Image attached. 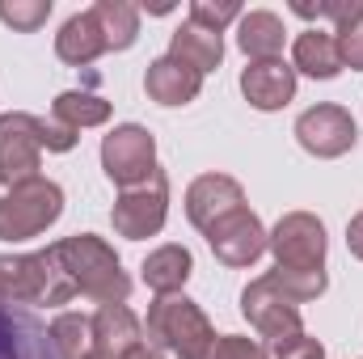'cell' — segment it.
Masks as SVG:
<instances>
[{"label":"cell","instance_id":"obj_1","mask_svg":"<svg viewBox=\"0 0 363 359\" xmlns=\"http://www.w3.org/2000/svg\"><path fill=\"white\" fill-rule=\"evenodd\" d=\"M55 258L64 263L68 279L77 283L81 296H89L97 304H127L131 296V279L118 263L114 245L97 233H77V237H64L51 245Z\"/></svg>","mask_w":363,"mask_h":359},{"label":"cell","instance_id":"obj_2","mask_svg":"<svg viewBox=\"0 0 363 359\" xmlns=\"http://www.w3.org/2000/svg\"><path fill=\"white\" fill-rule=\"evenodd\" d=\"M72 296L77 283L51 245L38 254H0V304H68Z\"/></svg>","mask_w":363,"mask_h":359},{"label":"cell","instance_id":"obj_3","mask_svg":"<svg viewBox=\"0 0 363 359\" xmlns=\"http://www.w3.org/2000/svg\"><path fill=\"white\" fill-rule=\"evenodd\" d=\"M144 338L152 351H174L178 359H207L216 343V326L190 296H157L148 304Z\"/></svg>","mask_w":363,"mask_h":359},{"label":"cell","instance_id":"obj_4","mask_svg":"<svg viewBox=\"0 0 363 359\" xmlns=\"http://www.w3.org/2000/svg\"><path fill=\"white\" fill-rule=\"evenodd\" d=\"M64 216V190L51 178H30L4 190L0 199V241H30Z\"/></svg>","mask_w":363,"mask_h":359},{"label":"cell","instance_id":"obj_5","mask_svg":"<svg viewBox=\"0 0 363 359\" xmlns=\"http://www.w3.org/2000/svg\"><path fill=\"white\" fill-rule=\"evenodd\" d=\"M165 216H169V178H165V170L148 174L135 186H123L114 207H110V224L127 241L157 237L165 228Z\"/></svg>","mask_w":363,"mask_h":359},{"label":"cell","instance_id":"obj_6","mask_svg":"<svg viewBox=\"0 0 363 359\" xmlns=\"http://www.w3.org/2000/svg\"><path fill=\"white\" fill-rule=\"evenodd\" d=\"M267 250L274 254V267L283 270H325L330 237H325V224L313 211H287L271 228Z\"/></svg>","mask_w":363,"mask_h":359},{"label":"cell","instance_id":"obj_7","mask_svg":"<svg viewBox=\"0 0 363 359\" xmlns=\"http://www.w3.org/2000/svg\"><path fill=\"white\" fill-rule=\"evenodd\" d=\"M43 165V118L26 110L0 114V182L4 190L17 182L38 178Z\"/></svg>","mask_w":363,"mask_h":359},{"label":"cell","instance_id":"obj_8","mask_svg":"<svg viewBox=\"0 0 363 359\" xmlns=\"http://www.w3.org/2000/svg\"><path fill=\"white\" fill-rule=\"evenodd\" d=\"M101 170L106 178L123 186H135L148 174H157V136L140 123H123L101 140Z\"/></svg>","mask_w":363,"mask_h":359},{"label":"cell","instance_id":"obj_9","mask_svg":"<svg viewBox=\"0 0 363 359\" xmlns=\"http://www.w3.org/2000/svg\"><path fill=\"white\" fill-rule=\"evenodd\" d=\"M296 140L308 157H321V161H334V157H347L359 140L355 131V118L347 106L338 101H317L308 106L300 118H296Z\"/></svg>","mask_w":363,"mask_h":359},{"label":"cell","instance_id":"obj_10","mask_svg":"<svg viewBox=\"0 0 363 359\" xmlns=\"http://www.w3.org/2000/svg\"><path fill=\"white\" fill-rule=\"evenodd\" d=\"M241 317H245L262 338H271V343H283V338L304 334L300 304L274 287L271 275H258L254 283H245V292H241Z\"/></svg>","mask_w":363,"mask_h":359},{"label":"cell","instance_id":"obj_11","mask_svg":"<svg viewBox=\"0 0 363 359\" xmlns=\"http://www.w3.org/2000/svg\"><path fill=\"white\" fill-rule=\"evenodd\" d=\"M203 237H207L211 254H216L224 267H254V263L267 254V245H271V233L262 228V220H258L250 207L224 216V220H220L216 228H207Z\"/></svg>","mask_w":363,"mask_h":359},{"label":"cell","instance_id":"obj_12","mask_svg":"<svg viewBox=\"0 0 363 359\" xmlns=\"http://www.w3.org/2000/svg\"><path fill=\"white\" fill-rule=\"evenodd\" d=\"M241 207H245V190H241V182L228 178V174H199L186 186V220L199 233L216 228L224 216H233Z\"/></svg>","mask_w":363,"mask_h":359},{"label":"cell","instance_id":"obj_13","mask_svg":"<svg viewBox=\"0 0 363 359\" xmlns=\"http://www.w3.org/2000/svg\"><path fill=\"white\" fill-rule=\"evenodd\" d=\"M0 359H60L51 347L47 321L30 309L0 304Z\"/></svg>","mask_w":363,"mask_h":359},{"label":"cell","instance_id":"obj_14","mask_svg":"<svg viewBox=\"0 0 363 359\" xmlns=\"http://www.w3.org/2000/svg\"><path fill=\"white\" fill-rule=\"evenodd\" d=\"M93 326V351L110 359H127L131 351L144 347V321L127 304H101L89 317Z\"/></svg>","mask_w":363,"mask_h":359},{"label":"cell","instance_id":"obj_15","mask_svg":"<svg viewBox=\"0 0 363 359\" xmlns=\"http://www.w3.org/2000/svg\"><path fill=\"white\" fill-rule=\"evenodd\" d=\"M241 93L254 110H283L296 97V68L283 60H254L241 72Z\"/></svg>","mask_w":363,"mask_h":359},{"label":"cell","instance_id":"obj_16","mask_svg":"<svg viewBox=\"0 0 363 359\" xmlns=\"http://www.w3.org/2000/svg\"><path fill=\"white\" fill-rule=\"evenodd\" d=\"M199 89H203V77L194 68H186L182 60H174V55L152 60L148 72H144V93L157 106H190L199 97Z\"/></svg>","mask_w":363,"mask_h":359},{"label":"cell","instance_id":"obj_17","mask_svg":"<svg viewBox=\"0 0 363 359\" xmlns=\"http://www.w3.org/2000/svg\"><path fill=\"white\" fill-rule=\"evenodd\" d=\"M169 55L182 60L186 68H194L199 77H207V72H216V68L224 64V34L203 30V26H194V21L186 17L178 30L169 34Z\"/></svg>","mask_w":363,"mask_h":359},{"label":"cell","instance_id":"obj_18","mask_svg":"<svg viewBox=\"0 0 363 359\" xmlns=\"http://www.w3.org/2000/svg\"><path fill=\"white\" fill-rule=\"evenodd\" d=\"M283 43H287V26H283L279 13H271V9L241 13V21H237V47L250 55V64L254 60H279Z\"/></svg>","mask_w":363,"mask_h":359},{"label":"cell","instance_id":"obj_19","mask_svg":"<svg viewBox=\"0 0 363 359\" xmlns=\"http://www.w3.org/2000/svg\"><path fill=\"white\" fill-rule=\"evenodd\" d=\"M291 68L304 72V77H313V81H334L342 72V55H338L334 30H321V26L304 30L296 38V47H291Z\"/></svg>","mask_w":363,"mask_h":359},{"label":"cell","instance_id":"obj_20","mask_svg":"<svg viewBox=\"0 0 363 359\" xmlns=\"http://www.w3.org/2000/svg\"><path fill=\"white\" fill-rule=\"evenodd\" d=\"M55 55H60L64 64H72V68H89L97 55H106V38H101V26H97L93 9L72 13V17L60 26V34H55Z\"/></svg>","mask_w":363,"mask_h":359},{"label":"cell","instance_id":"obj_21","mask_svg":"<svg viewBox=\"0 0 363 359\" xmlns=\"http://www.w3.org/2000/svg\"><path fill=\"white\" fill-rule=\"evenodd\" d=\"M144 283L157 292V296H178L182 287H186V279L194 275V258H190V250L186 245H157L148 258H144Z\"/></svg>","mask_w":363,"mask_h":359},{"label":"cell","instance_id":"obj_22","mask_svg":"<svg viewBox=\"0 0 363 359\" xmlns=\"http://www.w3.org/2000/svg\"><path fill=\"white\" fill-rule=\"evenodd\" d=\"M93 17L101 26V38H106V51H127L135 47L140 38V9L127 4V0H97L93 4Z\"/></svg>","mask_w":363,"mask_h":359},{"label":"cell","instance_id":"obj_23","mask_svg":"<svg viewBox=\"0 0 363 359\" xmlns=\"http://www.w3.org/2000/svg\"><path fill=\"white\" fill-rule=\"evenodd\" d=\"M51 118H60L64 127H72V131H85V127H101L106 118H110V101L106 97H97L89 89H68L55 97V106H51Z\"/></svg>","mask_w":363,"mask_h":359},{"label":"cell","instance_id":"obj_24","mask_svg":"<svg viewBox=\"0 0 363 359\" xmlns=\"http://www.w3.org/2000/svg\"><path fill=\"white\" fill-rule=\"evenodd\" d=\"M47 334H51V347H55L60 359H89L93 355V326H89V317H81V313H60L47 326Z\"/></svg>","mask_w":363,"mask_h":359},{"label":"cell","instance_id":"obj_25","mask_svg":"<svg viewBox=\"0 0 363 359\" xmlns=\"http://www.w3.org/2000/svg\"><path fill=\"white\" fill-rule=\"evenodd\" d=\"M271 283L283 296H291L296 304H308V300H317V296L330 287L325 270H283V267L271 270Z\"/></svg>","mask_w":363,"mask_h":359},{"label":"cell","instance_id":"obj_26","mask_svg":"<svg viewBox=\"0 0 363 359\" xmlns=\"http://www.w3.org/2000/svg\"><path fill=\"white\" fill-rule=\"evenodd\" d=\"M51 17V0H0V21L17 34H34L38 26H47Z\"/></svg>","mask_w":363,"mask_h":359},{"label":"cell","instance_id":"obj_27","mask_svg":"<svg viewBox=\"0 0 363 359\" xmlns=\"http://www.w3.org/2000/svg\"><path fill=\"white\" fill-rule=\"evenodd\" d=\"M334 38H338V55H342V68H351V72H363V0H359V9H355L347 21H338Z\"/></svg>","mask_w":363,"mask_h":359},{"label":"cell","instance_id":"obj_28","mask_svg":"<svg viewBox=\"0 0 363 359\" xmlns=\"http://www.w3.org/2000/svg\"><path fill=\"white\" fill-rule=\"evenodd\" d=\"M190 21L203 30L224 34L233 21H241V0H194L190 4Z\"/></svg>","mask_w":363,"mask_h":359},{"label":"cell","instance_id":"obj_29","mask_svg":"<svg viewBox=\"0 0 363 359\" xmlns=\"http://www.w3.org/2000/svg\"><path fill=\"white\" fill-rule=\"evenodd\" d=\"M207 359H271V355H267V347H262L258 338H245V334H224V338H216V343H211Z\"/></svg>","mask_w":363,"mask_h":359},{"label":"cell","instance_id":"obj_30","mask_svg":"<svg viewBox=\"0 0 363 359\" xmlns=\"http://www.w3.org/2000/svg\"><path fill=\"white\" fill-rule=\"evenodd\" d=\"M274 359H325V347L313 334H296V338L274 343Z\"/></svg>","mask_w":363,"mask_h":359},{"label":"cell","instance_id":"obj_31","mask_svg":"<svg viewBox=\"0 0 363 359\" xmlns=\"http://www.w3.org/2000/svg\"><path fill=\"white\" fill-rule=\"evenodd\" d=\"M77 140H81V131L64 127L60 118H43V148H47V153H72Z\"/></svg>","mask_w":363,"mask_h":359},{"label":"cell","instance_id":"obj_32","mask_svg":"<svg viewBox=\"0 0 363 359\" xmlns=\"http://www.w3.org/2000/svg\"><path fill=\"white\" fill-rule=\"evenodd\" d=\"M347 250L363 263V211L359 216H351V224H347Z\"/></svg>","mask_w":363,"mask_h":359},{"label":"cell","instance_id":"obj_33","mask_svg":"<svg viewBox=\"0 0 363 359\" xmlns=\"http://www.w3.org/2000/svg\"><path fill=\"white\" fill-rule=\"evenodd\" d=\"M127 359H165L161 355V351H152V347H148V343H144V347H140V351H131V355Z\"/></svg>","mask_w":363,"mask_h":359},{"label":"cell","instance_id":"obj_34","mask_svg":"<svg viewBox=\"0 0 363 359\" xmlns=\"http://www.w3.org/2000/svg\"><path fill=\"white\" fill-rule=\"evenodd\" d=\"M89 359H110V355H97V351H93V355H89Z\"/></svg>","mask_w":363,"mask_h":359}]
</instances>
